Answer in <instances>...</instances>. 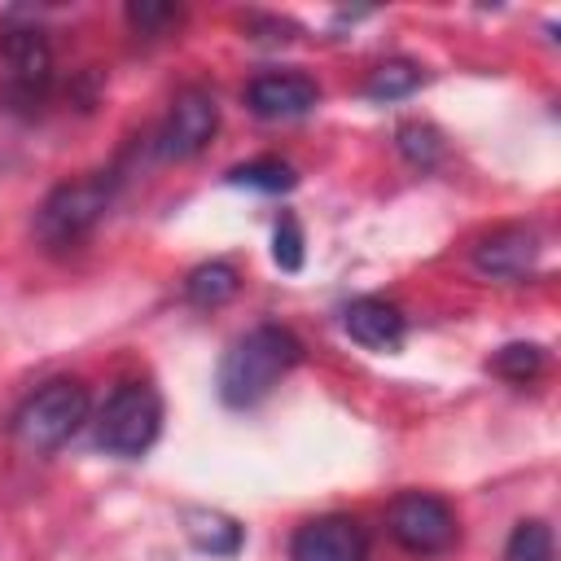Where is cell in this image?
<instances>
[{
	"instance_id": "obj_1",
	"label": "cell",
	"mask_w": 561,
	"mask_h": 561,
	"mask_svg": "<svg viewBox=\"0 0 561 561\" xmlns=\"http://www.w3.org/2000/svg\"><path fill=\"white\" fill-rule=\"evenodd\" d=\"M302 359V342L294 337V329L285 324H254L250 333H241L215 373V390L228 408H254L263 403Z\"/></svg>"
},
{
	"instance_id": "obj_18",
	"label": "cell",
	"mask_w": 561,
	"mask_h": 561,
	"mask_svg": "<svg viewBox=\"0 0 561 561\" xmlns=\"http://www.w3.org/2000/svg\"><path fill=\"white\" fill-rule=\"evenodd\" d=\"M438 131L434 127H425V123H403L399 127V153L412 162V167H434V158H438Z\"/></svg>"
},
{
	"instance_id": "obj_14",
	"label": "cell",
	"mask_w": 561,
	"mask_h": 561,
	"mask_svg": "<svg viewBox=\"0 0 561 561\" xmlns=\"http://www.w3.org/2000/svg\"><path fill=\"white\" fill-rule=\"evenodd\" d=\"M421 83H425V70H421L416 61H403V57H394V61H381V66L368 75L364 92H368L373 101H399V96L416 92Z\"/></svg>"
},
{
	"instance_id": "obj_15",
	"label": "cell",
	"mask_w": 561,
	"mask_h": 561,
	"mask_svg": "<svg viewBox=\"0 0 561 561\" xmlns=\"http://www.w3.org/2000/svg\"><path fill=\"white\" fill-rule=\"evenodd\" d=\"M228 180L245 184V188H259V193H285V188L298 184V175H294V167L285 158H250V162L232 167Z\"/></svg>"
},
{
	"instance_id": "obj_5",
	"label": "cell",
	"mask_w": 561,
	"mask_h": 561,
	"mask_svg": "<svg viewBox=\"0 0 561 561\" xmlns=\"http://www.w3.org/2000/svg\"><path fill=\"white\" fill-rule=\"evenodd\" d=\"M386 526H390V539L412 552V557H438L456 543L460 526H456V513L447 500L430 495V491H403L390 513H386Z\"/></svg>"
},
{
	"instance_id": "obj_16",
	"label": "cell",
	"mask_w": 561,
	"mask_h": 561,
	"mask_svg": "<svg viewBox=\"0 0 561 561\" xmlns=\"http://www.w3.org/2000/svg\"><path fill=\"white\" fill-rule=\"evenodd\" d=\"M504 561H557V543H552L548 522H539V517L517 522L508 543H504Z\"/></svg>"
},
{
	"instance_id": "obj_2",
	"label": "cell",
	"mask_w": 561,
	"mask_h": 561,
	"mask_svg": "<svg viewBox=\"0 0 561 561\" xmlns=\"http://www.w3.org/2000/svg\"><path fill=\"white\" fill-rule=\"evenodd\" d=\"M88 416H92L88 386L75 377H53L13 412V438L26 451L44 456V451H57L61 443H70L88 425Z\"/></svg>"
},
{
	"instance_id": "obj_13",
	"label": "cell",
	"mask_w": 561,
	"mask_h": 561,
	"mask_svg": "<svg viewBox=\"0 0 561 561\" xmlns=\"http://www.w3.org/2000/svg\"><path fill=\"white\" fill-rule=\"evenodd\" d=\"M237 289H241V276H237V267L224 263V259L197 263V267L184 276V298H188L193 307H224Z\"/></svg>"
},
{
	"instance_id": "obj_6",
	"label": "cell",
	"mask_w": 561,
	"mask_h": 561,
	"mask_svg": "<svg viewBox=\"0 0 561 561\" xmlns=\"http://www.w3.org/2000/svg\"><path fill=\"white\" fill-rule=\"evenodd\" d=\"M0 79L13 105H39L53 83V48L39 26L0 31Z\"/></svg>"
},
{
	"instance_id": "obj_9",
	"label": "cell",
	"mask_w": 561,
	"mask_h": 561,
	"mask_svg": "<svg viewBox=\"0 0 561 561\" xmlns=\"http://www.w3.org/2000/svg\"><path fill=\"white\" fill-rule=\"evenodd\" d=\"M539 263V237L526 224H504L473 245V267L491 280H526Z\"/></svg>"
},
{
	"instance_id": "obj_4",
	"label": "cell",
	"mask_w": 561,
	"mask_h": 561,
	"mask_svg": "<svg viewBox=\"0 0 561 561\" xmlns=\"http://www.w3.org/2000/svg\"><path fill=\"white\" fill-rule=\"evenodd\" d=\"M110 197H114V175L110 171H92L83 180H70V184H57L39 210H35V237L48 245V250H66V245H79L110 210Z\"/></svg>"
},
{
	"instance_id": "obj_8",
	"label": "cell",
	"mask_w": 561,
	"mask_h": 561,
	"mask_svg": "<svg viewBox=\"0 0 561 561\" xmlns=\"http://www.w3.org/2000/svg\"><path fill=\"white\" fill-rule=\"evenodd\" d=\"M289 561H368V530L351 513L307 517L289 535Z\"/></svg>"
},
{
	"instance_id": "obj_3",
	"label": "cell",
	"mask_w": 561,
	"mask_h": 561,
	"mask_svg": "<svg viewBox=\"0 0 561 561\" xmlns=\"http://www.w3.org/2000/svg\"><path fill=\"white\" fill-rule=\"evenodd\" d=\"M92 434L105 456H123V460L145 456L162 434V394L149 381L114 386L92 421Z\"/></svg>"
},
{
	"instance_id": "obj_19",
	"label": "cell",
	"mask_w": 561,
	"mask_h": 561,
	"mask_svg": "<svg viewBox=\"0 0 561 561\" xmlns=\"http://www.w3.org/2000/svg\"><path fill=\"white\" fill-rule=\"evenodd\" d=\"M272 259L280 272H298L302 267V228L294 215H280L276 219V232H272Z\"/></svg>"
},
{
	"instance_id": "obj_10",
	"label": "cell",
	"mask_w": 561,
	"mask_h": 561,
	"mask_svg": "<svg viewBox=\"0 0 561 561\" xmlns=\"http://www.w3.org/2000/svg\"><path fill=\"white\" fill-rule=\"evenodd\" d=\"M316 101H320V83L298 70H267L245 83V105L259 118H298L316 110Z\"/></svg>"
},
{
	"instance_id": "obj_11",
	"label": "cell",
	"mask_w": 561,
	"mask_h": 561,
	"mask_svg": "<svg viewBox=\"0 0 561 561\" xmlns=\"http://www.w3.org/2000/svg\"><path fill=\"white\" fill-rule=\"evenodd\" d=\"M342 329L351 333V342H359L368 351H394L408 333V320L386 298H355L342 311Z\"/></svg>"
},
{
	"instance_id": "obj_12",
	"label": "cell",
	"mask_w": 561,
	"mask_h": 561,
	"mask_svg": "<svg viewBox=\"0 0 561 561\" xmlns=\"http://www.w3.org/2000/svg\"><path fill=\"white\" fill-rule=\"evenodd\" d=\"M180 526H184V535H188V543L197 548V552H206V557H237L241 552V543H245V526L237 522V517H228V513H219V508H184L180 513Z\"/></svg>"
},
{
	"instance_id": "obj_20",
	"label": "cell",
	"mask_w": 561,
	"mask_h": 561,
	"mask_svg": "<svg viewBox=\"0 0 561 561\" xmlns=\"http://www.w3.org/2000/svg\"><path fill=\"white\" fill-rule=\"evenodd\" d=\"M127 22L140 31V35H153L171 22H180V9L175 4H153V0H131L127 4Z\"/></svg>"
},
{
	"instance_id": "obj_17",
	"label": "cell",
	"mask_w": 561,
	"mask_h": 561,
	"mask_svg": "<svg viewBox=\"0 0 561 561\" xmlns=\"http://www.w3.org/2000/svg\"><path fill=\"white\" fill-rule=\"evenodd\" d=\"M491 368H495L504 381H517V386H522V381L539 377V368H543V346H535V342H508V346L495 351Z\"/></svg>"
},
{
	"instance_id": "obj_7",
	"label": "cell",
	"mask_w": 561,
	"mask_h": 561,
	"mask_svg": "<svg viewBox=\"0 0 561 561\" xmlns=\"http://www.w3.org/2000/svg\"><path fill=\"white\" fill-rule=\"evenodd\" d=\"M219 131V101L206 88H184L175 92L162 127H158V153L171 162L197 158Z\"/></svg>"
}]
</instances>
